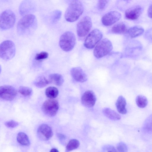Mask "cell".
Wrapping results in <instances>:
<instances>
[{"instance_id":"obj_1","label":"cell","mask_w":152,"mask_h":152,"mask_svg":"<svg viewBox=\"0 0 152 152\" xmlns=\"http://www.w3.org/2000/svg\"><path fill=\"white\" fill-rule=\"evenodd\" d=\"M37 26V21L36 16L32 14L27 15L18 21L16 27L17 32L20 36H29L35 31Z\"/></svg>"},{"instance_id":"obj_2","label":"cell","mask_w":152,"mask_h":152,"mask_svg":"<svg viewBox=\"0 0 152 152\" xmlns=\"http://www.w3.org/2000/svg\"><path fill=\"white\" fill-rule=\"evenodd\" d=\"M84 10L82 3L79 1H72L67 8L64 15L66 20L69 22L77 20L82 14Z\"/></svg>"},{"instance_id":"obj_3","label":"cell","mask_w":152,"mask_h":152,"mask_svg":"<svg viewBox=\"0 0 152 152\" xmlns=\"http://www.w3.org/2000/svg\"><path fill=\"white\" fill-rule=\"evenodd\" d=\"M16 48L14 43L10 40H6L0 45V57L5 61H9L15 56Z\"/></svg>"},{"instance_id":"obj_4","label":"cell","mask_w":152,"mask_h":152,"mask_svg":"<svg viewBox=\"0 0 152 152\" xmlns=\"http://www.w3.org/2000/svg\"><path fill=\"white\" fill-rule=\"evenodd\" d=\"M76 40L74 34L71 31H67L61 36L59 41V46L63 50L69 51L74 48Z\"/></svg>"},{"instance_id":"obj_5","label":"cell","mask_w":152,"mask_h":152,"mask_svg":"<svg viewBox=\"0 0 152 152\" xmlns=\"http://www.w3.org/2000/svg\"><path fill=\"white\" fill-rule=\"evenodd\" d=\"M16 20L15 16L10 10H6L0 15V28L2 30H6L13 27Z\"/></svg>"},{"instance_id":"obj_6","label":"cell","mask_w":152,"mask_h":152,"mask_svg":"<svg viewBox=\"0 0 152 152\" xmlns=\"http://www.w3.org/2000/svg\"><path fill=\"white\" fill-rule=\"evenodd\" d=\"M112 44L107 38L102 39L97 44L94 51V54L96 58H102L108 54L112 50Z\"/></svg>"},{"instance_id":"obj_7","label":"cell","mask_w":152,"mask_h":152,"mask_svg":"<svg viewBox=\"0 0 152 152\" xmlns=\"http://www.w3.org/2000/svg\"><path fill=\"white\" fill-rule=\"evenodd\" d=\"M92 25L91 20L89 17L86 16L83 17L77 25V32L78 36L80 37H85L91 30Z\"/></svg>"},{"instance_id":"obj_8","label":"cell","mask_w":152,"mask_h":152,"mask_svg":"<svg viewBox=\"0 0 152 152\" xmlns=\"http://www.w3.org/2000/svg\"><path fill=\"white\" fill-rule=\"evenodd\" d=\"M59 105L57 100L53 99L46 100L42 106L43 112L47 116L52 117L55 116L57 113Z\"/></svg>"},{"instance_id":"obj_9","label":"cell","mask_w":152,"mask_h":152,"mask_svg":"<svg viewBox=\"0 0 152 152\" xmlns=\"http://www.w3.org/2000/svg\"><path fill=\"white\" fill-rule=\"evenodd\" d=\"M102 37V34L100 30L97 29L93 30L86 37L84 43V46L86 48H93Z\"/></svg>"},{"instance_id":"obj_10","label":"cell","mask_w":152,"mask_h":152,"mask_svg":"<svg viewBox=\"0 0 152 152\" xmlns=\"http://www.w3.org/2000/svg\"><path fill=\"white\" fill-rule=\"evenodd\" d=\"M17 94L16 89L9 85H4L0 87V97L2 99L6 101H12Z\"/></svg>"},{"instance_id":"obj_11","label":"cell","mask_w":152,"mask_h":152,"mask_svg":"<svg viewBox=\"0 0 152 152\" xmlns=\"http://www.w3.org/2000/svg\"><path fill=\"white\" fill-rule=\"evenodd\" d=\"M121 17L120 13L116 11L109 12L102 17V22L105 26H110L118 21Z\"/></svg>"},{"instance_id":"obj_12","label":"cell","mask_w":152,"mask_h":152,"mask_svg":"<svg viewBox=\"0 0 152 152\" xmlns=\"http://www.w3.org/2000/svg\"><path fill=\"white\" fill-rule=\"evenodd\" d=\"M96 97L94 92L91 90H88L82 95L81 98L82 104L88 108L93 107L95 104Z\"/></svg>"},{"instance_id":"obj_13","label":"cell","mask_w":152,"mask_h":152,"mask_svg":"<svg viewBox=\"0 0 152 152\" xmlns=\"http://www.w3.org/2000/svg\"><path fill=\"white\" fill-rule=\"evenodd\" d=\"M39 138L43 140H47L53 136V132L51 128L48 125L42 124L38 127L37 131Z\"/></svg>"},{"instance_id":"obj_14","label":"cell","mask_w":152,"mask_h":152,"mask_svg":"<svg viewBox=\"0 0 152 152\" xmlns=\"http://www.w3.org/2000/svg\"><path fill=\"white\" fill-rule=\"evenodd\" d=\"M142 7L140 5L133 6L126 10L125 13L126 18L130 20L137 19L142 13Z\"/></svg>"},{"instance_id":"obj_15","label":"cell","mask_w":152,"mask_h":152,"mask_svg":"<svg viewBox=\"0 0 152 152\" xmlns=\"http://www.w3.org/2000/svg\"><path fill=\"white\" fill-rule=\"evenodd\" d=\"M36 9L34 4L31 1L25 0L23 1L20 4L19 10L21 15L24 16L34 11Z\"/></svg>"},{"instance_id":"obj_16","label":"cell","mask_w":152,"mask_h":152,"mask_svg":"<svg viewBox=\"0 0 152 152\" xmlns=\"http://www.w3.org/2000/svg\"><path fill=\"white\" fill-rule=\"evenodd\" d=\"M70 73L72 77L77 82L83 83L87 80L86 75L80 67H77L72 68Z\"/></svg>"},{"instance_id":"obj_17","label":"cell","mask_w":152,"mask_h":152,"mask_svg":"<svg viewBox=\"0 0 152 152\" xmlns=\"http://www.w3.org/2000/svg\"><path fill=\"white\" fill-rule=\"evenodd\" d=\"M126 105V102L125 98L122 96H119L115 103L116 108L119 113L122 114H125L127 113Z\"/></svg>"},{"instance_id":"obj_18","label":"cell","mask_w":152,"mask_h":152,"mask_svg":"<svg viewBox=\"0 0 152 152\" xmlns=\"http://www.w3.org/2000/svg\"><path fill=\"white\" fill-rule=\"evenodd\" d=\"M127 27L123 22L117 23L112 27L111 31L115 34H124L127 31Z\"/></svg>"},{"instance_id":"obj_19","label":"cell","mask_w":152,"mask_h":152,"mask_svg":"<svg viewBox=\"0 0 152 152\" xmlns=\"http://www.w3.org/2000/svg\"><path fill=\"white\" fill-rule=\"evenodd\" d=\"M48 80L50 83H52L58 86H61L64 82L62 76L59 74L54 73L50 75Z\"/></svg>"},{"instance_id":"obj_20","label":"cell","mask_w":152,"mask_h":152,"mask_svg":"<svg viewBox=\"0 0 152 152\" xmlns=\"http://www.w3.org/2000/svg\"><path fill=\"white\" fill-rule=\"evenodd\" d=\"M144 31V30L142 27L135 26L129 28L127 32L130 37L134 38L141 35L143 33Z\"/></svg>"},{"instance_id":"obj_21","label":"cell","mask_w":152,"mask_h":152,"mask_svg":"<svg viewBox=\"0 0 152 152\" xmlns=\"http://www.w3.org/2000/svg\"><path fill=\"white\" fill-rule=\"evenodd\" d=\"M102 112L105 116L111 120H118L121 118V116L118 113L109 108H104Z\"/></svg>"},{"instance_id":"obj_22","label":"cell","mask_w":152,"mask_h":152,"mask_svg":"<svg viewBox=\"0 0 152 152\" xmlns=\"http://www.w3.org/2000/svg\"><path fill=\"white\" fill-rule=\"evenodd\" d=\"M17 140L18 142L23 145L28 146L30 144L29 138L24 133H18L17 135Z\"/></svg>"},{"instance_id":"obj_23","label":"cell","mask_w":152,"mask_h":152,"mask_svg":"<svg viewBox=\"0 0 152 152\" xmlns=\"http://www.w3.org/2000/svg\"><path fill=\"white\" fill-rule=\"evenodd\" d=\"M50 83L48 80L44 76H40L37 78L34 82V85L39 88H43Z\"/></svg>"},{"instance_id":"obj_24","label":"cell","mask_w":152,"mask_h":152,"mask_svg":"<svg viewBox=\"0 0 152 152\" xmlns=\"http://www.w3.org/2000/svg\"><path fill=\"white\" fill-rule=\"evenodd\" d=\"M46 96L50 99H53L56 97L58 94V89L54 86H50L47 88L45 90Z\"/></svg>"},{"instance_id":"obj_25","label":"cell","mask_w":152,"mask_h":152,"mask_svg":"<svg viewBox=\"0 0 152 152\" xmlns=\"http://www.w3.org/2000/svg\"><path fill=\"white\" fill-rule=\"evenodd\" d=\"M80 144L79 142L77 140H71L66 145L65 152H69L77 149L79 146Z\"/></svg>"},{"instance_id":"obj_26","label":"cell","mask_w":152,"mask_h":152,"mask_svg":"<svg viewBox=\"0 0 152 152\" xmlns=\"http://www.w3.org/2000/svg\"><path fill=\"white\" fill-rule=\"evenodd\" d=\"M136 102L137 106L139 107L144 108L147 106L148 101L145 96L142 95H139L136 97Z\"/></svg>"},{"instance_id":"obj_27","label":"cell","mask_w":152,"mask_h":152,"mask_svg":"<svg viewBox=\"0 0 152 152\" xmlns=\"http://www.w3.org/2000/svg\"><path fill=\"white\" fill-rule=\"evenodd\" d=\"M142 129L145 132L152 133V115L149 116L145 121Z\"/></svg>"},{"instance_id":"obj_28","label":"cell","mask_w":152,"mask_h":152,"mask_svg":"<svg viewBox=\"0 0 152 152\" xmlns=\"http://www.w3.org/2000/svg\"><path fill=\"white\" fill-rule=\"evenodd\" d=\"M18 91L21 94L25 96H30L32 94V89L26 86H20L19 88Z\"/></svg>"},{"instance_id":"obj_29","label":"cell","mask_w":152,"mask_h":152,"mask_svg":"<svg viewBox=\"0 0 152 152\" xmlns=\"http://www.w3.org/2000/svg\"><path fill=\"white\" fill-rule=\"evenodd\" d=\"M61 12L59 10H56L53 12L50 18L51 23H55L58 21L61 17Z\"/></svg>"},{"instance_id":"obj_30","label":"cell","mask_w":152,"mask_h":152,"mask_svg":"<svg viewBox=\"0 0 152 152\" xmlns=\"http://www.w3.org/2000/svg\"><path fill=\"white\" fill-rule=\"evenodd\" d=\"M116 150L117 152H127L128 148L125 143L121 142L117 144Z\"/></svg>"},{"instance_id":"obj_31","label":"cell","mask_w":152,"mask_h":152,"mask_svg":"<svg viewBox=\"0 0 152 152\" xmlns=\"http://www.w3.org/2000/svg\"><path fill=\"white\" fill-rule=\"evenodd\" d=\"M48 53L45 51H42L36 55L35 59L37 61L42 60L48 58Z\"/></svg>"},{"instance_id":"obj_32","label":"cell","mask_w":152,"mask_h":152,"mask_svg":"<svg viewBox=\"0 0 152 152\" xmlns=\"http://www.w3.org/2000/svg\"><path fill=\"white\" fill-rule=\"evenodd\" d=\"M4 124L7 127L14 128L18 125V122L13 120L7 121L4 123Z\"/></svg>"},{"instance_id":"obj_33","label":"cell","mask_w":152,"mask_h":152,"mask_svg":"<svg viewBox=\"0 0 152 152\" xmlns=\"http://www.w3.org/2000/svg\"><path fill=\"white\" fill-rule=\"evenodd\" d=\"M108 3L107 0H99L98 4V7L100 10H104Z\"/></svg>"},{"instance_id":"obj_34","label":"cell","mask_w":152,"mask_h":152,"mask_svg":"<svg viewBox=\"0 0 152 152\" xmlns=\"http://www.w3.org/2000/svg\"><path fill=\"white\" fill-rule=\"evenodd\" d=\"M103 150L104 152H117L116 150L113 146L108 145L103 147Z\"/></svg>"},{"instance_id":"obj_35","label":"cell","mask_w":152,"mask_h":152,"mask_svg":"<svg viewBox=\"0 0 152 152\" xmlns=\"http://www.w3.org/2000/svg\"><path fill=\"white\" fill-rule=\"evenodd\" d=\"M57 136L58 139L61 142L65 140L66 138V136L64 135L61 133H57Z\"/></svg>"},{"instance_id":"obj_36","label":"cell","mask_w":152,"mask_h":152,"mask_svg":"<svg viewBox=\"0 0 152 152\" xmlns=\"http://www.w3.org/2000/svg\"><path fill=\"white\" fill-rule=\"evenodd\" d=\"M148 15L150 18H152V3L151 4L148 9Z\"/></svg>"},{"instance_id":"obj_37","label":"cell","mask_w":152,"mask_h":152,"mask_svg":"<svg viewBox=\"0 0 152 152\" xmlns=\"http://www.w3.org/2000/svg\"><path fill=\"white\" fill-rule=\"evenodd\" d=\"M50 152H59V151L57 149L53 148L50 150Z\"/></svg>"}]
</instances>
